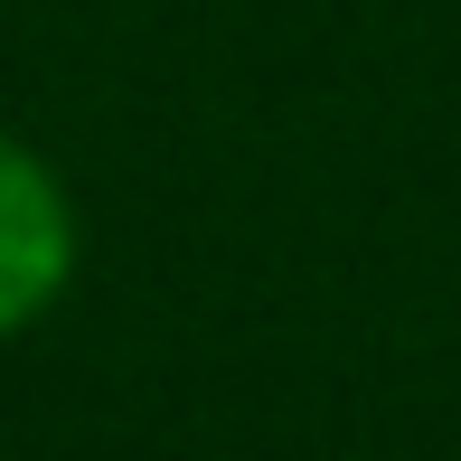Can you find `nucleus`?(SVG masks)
Masks as SVG:
<instances>
[{
	"instance_id": "f257e3e1",
	"label": "nucleus",
	"mask_w": 461,
	"mask_h": 461,
	"mask_svg": "<svg viewBox=\"0 0 461 461\" xmlns=\"http://www.w3.org/2000/svg\"><path fill=\"white\" fill-rule=\"evenodd\" d=\"M76 274V207L29 141L0 132V339L29 330Z\"/></svg>"
}]
</instances>
